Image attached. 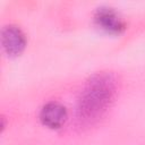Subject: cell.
Masks as SVG:
<instances>
[{
    "mask_svg": "<svg viewBox=\"0 0 145 145\" xmlns=\"http://www.w3.org/2000/svg\"><path fill=\"white\" fill-rule=\"evenodd\" d=\"M118 89L117 77L112 72L101 71L92 75L84 84L77 101V118L88 125L101 118L110 108Z\"/></svg>",
    "mask_w": 145,
    "mask_h": 145,
    "instance_id": "6da1fadb",
    "label": "cell"
},
{
    "mask_svg": "<svg viewBox=\"0 0 145 145\" xmlns=\"http://www.w3.org/2000/svg\"><path fill=\"white\" fill-rule=\"evenodd\" d=\"M67 119V110L65 105L57 101H50L45 103L40 111V120L49 128L61 127Z\"/></svg>",
    "mask_w": 145,
    "mask_h": 145,
    "instance_id": "277c9868",
    "label": "cell"
},
{
    "mask_svg": "<svg viewBox=\"0 0 145 145\" xmlns=\"http://www.w3.org/2000/svg\"><path fill=\"white\" fill-rule=\"evenodd\" d=\"M1 43L5 52L10 56H18L23 52L26 45L24 32L16 25H6L1 31Z\"/></svg>",
    "mask_w": 145,
    "mask_h": 145,
    "instance_id": "3957f363",
    "label": "cell"
},
{
    "mask_svg": "<svg viewBox=\"0 0 145 145\" xmlns=\"http://www.w3.org/2000/svg\"><path fill=\"white\" fill-rule=\"evenodd\" d=\"M94 20L97 26L112 34H119L126 28V23L122 17L114 8L109 6L99 7L94 14Z\"/></svg>",
    "mask_w": 145,
    "mask_h": 145,
    "instance_id": "7a4b0ae2",
    "label": "cell"
}]
</instances>
